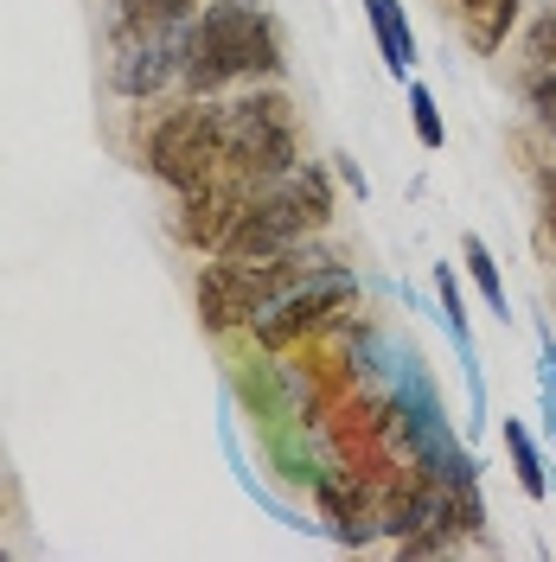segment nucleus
Returning <instances> with one entry per match:
<instances>
[{"instance_id": "obj_1", "label": "nucleus", "mask_w": 556, "mask_h": 562, "mask_svg": "<svg viewBox=\"0 0 556 562\" xmlns=\"http://www.w3.org/2000/svg\"><path fill=\"white\" fill-rule=\"evenodd\" d=\"M249 70H281V45L276 26L263 7H244V0H218L205 7V20L192 26V58H186V77L192 90H218L231 77H249Z\"/></svg>"}, {"instance_id": "obj_2", "label": "nucleus", "mask_w": 556, "mask_h": 562, "mask_svg": "<svg viewBox=\"0 0 556 562\" xmlns=\"http://www.w3.org/2000/svg\"><path fill=\"white\" fill-rule=\"evenodd\" d=\"M326 217H333V205H326L320 173H301V179H288L281 192H269V199H256V205L237 211V224L224 231L218 256H231V262H276L308 231H320Z\"/></svg>"}, {"instance_id": "obj_3", "label": "nucleus", "mask_w": 556, "mask_h": 562, "mask_svg": "<svg viewBox=\"0 0 556 562\" xmlns=\"http://www.w3.org/2000/svg\"><path fill=\"white\" fill-rule=\"evenodd\" d=\"M224 160V115L205 103L174 109L154 135H147V167L167 179L174 192H205L211 173Z\"/></svg>"}, {"instance_id": "obj_4", "label": "nucleus", "mask_w": 556, "mask_h": 562, "mask_svg": "<svg viewBox=\"0 0 556 562\" xmlns=\"http://www.w3.org/2000/svg\"><path fill=\"white\" fill-rule=\"evenodd\" d=\"M224 160H237L249 179H281L294 173V122L281 97H249L224 109Z\"/></svg>"}, {"instance_id": "obj_5", "label": "nucleus", "mask_w": 556, "mask_h": 562, "mask_svg": "<svg viewBox=\"0 0 556 562\" xmlns=\"http://www.w3.org/2000/svg\"><path fill=\"white\" fill-rule=\"evenodd\" d=\"M346 301H352V276L333 269V262H320V269H301V276L288 281L249 326H256V339H263L269 351H281V346H294L301 333H313L333 307H346Z\"/></svg>"}, {"instance_id": "obj_6", "label": "nucleus", "mask_w": 556, "mask_h": 562, "mask_svg": "<svg viewBox=\"0 0 556 562\" xmlns=\"http://www.w3.org/2000/svg\"><path fill=\"white\" fill-rule=\"evenodd\" d=\"M186 45H192V33H167V38L147 33V45L122 52V65H115V90H122V97H147V90H160V77H167V65H174V52H186Z\"/></svg>"}, {"instance_id": "obj_7", "label": "nucleus", "mask_w": 556, "mask_h": 562, "mask_svg": "<svg viewBox=\"0 0 556 562\" xmlns=\"http://www.w3.org/2000/svg\"><path fill=\"white\" fill-rule=\"evenodd\" d=\"M365 13H371V33H378L383 65L403 77V70L416 65V33H410V20H403V0H365Z\"/></svg>"}, {"instance_id": "obj_8", "label": "nucleus", "mask_w": 556, "mask_h": 562, "mask_svg": "<svg viewBox=\"0 0 556 562\" xmlns=\"http://www.w3.org/2000/svg\"><path fill=\"white\" fill-rule=\"evenodd\" d=\"M460 20H467V38H474L480 52H492V45L505 38V26H512V0H467Z\"/></svg>"}, {"instance_id": "obj_9", "label": "nucleus", "mask_w": 556, "mask_h": 562, "mask_svg": "<svg viewBox=\"0 0 556 562\" xmlns=\"http://www.w3.org/2000/svg\"><path fill=\"white\" fill-rule=\"evenodd\" d=\"M460 256H467V276L480 281V294H487V307L505 319V281H499V262H492V249L480 237H460Z\"/></svg>"}, {"instance_id": "obj_10", "label": "nucleus", "mask_w": 556, "mask_h": 562, "mask_svg": "<svg viewBox=\"0 0 556 562\" xmlns=\"http://www.w3.org/2000/svg\"><path fill=\"white\" fill-rule=\"evenodd\" d=\"M505 448H512V467H519L524 498H544V492H551V480H544V460H537V448H531V435H524L519 422H505Z\"/></svg>"}, {"instance_id": "obj_11", "label": "nucleus", "mask_w": 556, "mask_h": 562, "mask_svg": "<svg viewBox=\"0 0 556 562\" xmlns=\"http://www.w3.org/2000/svg\"><path fill=\"white\" fill-rule=\"evenodd\" d=\"M435 294H442V319H448V333H454V351H460V358H474L467 301H460V281H454V269H435Z\"/></svg>"}, {"instance_id": "obj_12", "label": "nucleus", "mask_w": 556, "mask_h": 562, "mask_svg": "<svg viewBox=\"0 0 556 562\" xmlns=\"http://www.w3.org/2000/svg\"><path fill=\"white\" fill-rule=\"evenodd\" d=\"M410 115H416V140H422V147H442V140H448L442 109H435V97H429L422 83H410Z\"/></svg>"}, {"instance_id": "obj_13", "label": "nucleus", "mask_w": 556, "mask_h": 562, "mask_svg": "<svg viewBox=\"0 0 556 562\" xmlns=\"http://www.w3.org/2000/svg\"><path fill=\"white\" fill-rule=\"evenodd\" d=\"M531 103H537V115H544V122H556V65L531 70Z\"/></svg>"}, {"instance_id": "obj_14", "label": "nucleus", "mask_w": 556, "mask_h": 562, "mask_svg": "<svg viewBox=\"0 0 556 562\" xmlns=\"http://www.w3.org/2000/svg\"><path fill=\"white\" fill-rule=\"evenodd\" d=\"M531 58H537V65H556V7L531 26Z\"/></svg>"}, {"instance_id": "obj_15", "label": "nucleus", "mask_w": 556, "mask_h": 562, "mask_svg": "<svg viewBox=\"0 0 556 562\" xmlns=\"http://www.w3.org/2000/svg\"><path fill=\"white\" fill-rule=\"evenodd\" d=\"M544 409H551V428H556V346H544Z\"/></svg>"}, {"instance_id": "obj_16", "label": "nucleus", "mask_w": 556, "mask_h": 562, "mask_svg": "<svg viewBox=\"0 0 556 562\" xmlns=\"http://www.w3.org/2000/svg\"><path fill=\"white\" fill-rule=\"evenodd\" d=\"M192 7H199V0H167V20H186Z\"/></svg>"}, {"instance_id": "obj_17", "label": "nucleus", "mask_w": 556, "mask_h": 562, "mask_svg": "<svg viewBox=\"0 0 556 562\" xmlns=\"http://www.w3.org/2000/svg\"><path fill=\"white\" fill-rule=\"evenodd\" d=\"M244 7H263V0H244Z\"/></svg>"}]
</instances>
